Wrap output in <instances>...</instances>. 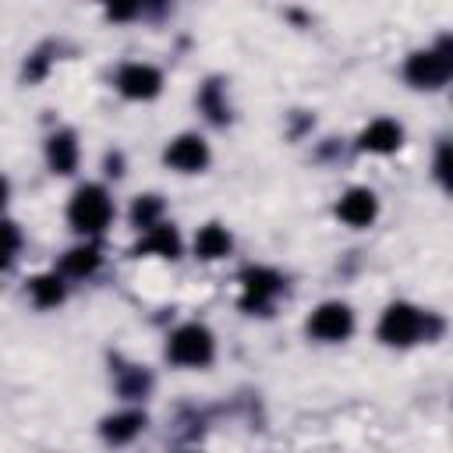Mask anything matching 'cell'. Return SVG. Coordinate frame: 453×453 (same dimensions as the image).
Wrapping results in <instances>:
<instances>
[{
  "label": "cell",
  "instance_id": "277c9868",
  "mask_svg": "<svg viewBox=\"0 0 453 453\" xmlns=\"http://www.w3.org/2000/svg\"><path fill=\"white\" fill-rule=\"evenodd\" d=\"M449 71H453V64H449V46L439 42V46H432V50L411 53V60H407V67H403V78H407L414 88H439V85L449 81Z\"/></svg>",
  "mask_w": 453,
  "mask_h": 453
},
{
  "label": "cell",
  "instance_id": "ba28073f",
  "mask_svg": "<svg viewBox=\"0 0 453 453\" xmlns=\"http://www.w3.org/2000/svg\"><path fill=\"white\" fill-rule=\"evenodd\" d=\"M159 88H163V74H159V67H152V64L131 60V64H124V67L117 71V92L127 96V99H142V103H145V99H156Z\"/></svg>",
  "mask_w": 453,
  "mask_h": 453
},
{
  "label": "cell",
  "instance_id": "52a82bcc",
  "mask_svg": "<svg viewBox=\"0 0 453 453\" xmlns=\"http://www.w3.org/2000/svg\"><path fill=\"white\" fill-rule=\"evenodd\" d=\"M163 159H166V166L177 170V173H202V170L209 166L212 152H209V142H205L202 134L184 131V134H177V138L163 149Z\"/></svg>",
  "mask_w": 453,
  "mask_h": 453
},
{
  "label": "cell",
  "instance_id": "8992f818",
  "mask_svg": "<svg viewBox=\"0 0 453 453\" xmlns=\"http://www.w3.org/2000/svg\"><path fill=\"white\" fill-rule=\"evenodd\" d=\"M280 294H283V276H280L276 269L248 265V269L241 273V308L262 311V308H269Z\"/></svg>",
  "mask_w": 453,
  "mask_h": 453
},
{
  "label": "cell",
  "instance_id": "5bb4252c",
  "mask_svg": "<svg viewBox=\"0 0 453 453\" xmlns=\"http://www.w3.org/2000/svg\"><path fill=\"white\" fill-rule=\"evenodd\" d=\"M142 428H145V414L142 411H120V414H110L103 421V439L113 442V446H124L134 435H142Z\"/></svg>",
  "mask_w": 453,
  "mask_h": 453
},
{
  "label": "cell",
  "instance_id": "8fae6325",
  "mask_svg": "<svg viewBox=\"0 0 453 453\" xmlns=\"http://www.w3.org/2000/svg\"><path fill=\"white\" fill-rule=\"evenodd\" d=\"M46 163H50V170L60 173V177L74 173V166H78V138H74L71 131L50 134V138H46Z\"/></svg>",
  "mask_w": 453,
  "mask_h": 453
},
{
  "label": "cell",
  "instance_id": "5b68a950",
  "mask_svg": "<svg viewBox=\"0 0 453 453\" xmlns=\"http://www.w3.org/2000/svg\"><path fill=\"white\" fill-rule=\"evenodd\" d=\"M304 329H308V336H315L322 343H340V340H347L354 333V311L343 301H322L308 315V326Z\"/></svg>",
  "mask_w": 453,
  "mask_h": 453
},
{
  "label": "cell",
  "instance_id": "7c38bea8",
  "mask_svg": "<svg viewBox=\"0 0 453 453\" xmlns=\"http://www.w3.org/2000/svg\"><path fill=\"white\" fill-rule=\"evenodd\" d=\"M134 255H159V258H177L180 255V237L170 223H159L152 230L142 234V241L134 244Z\"/></svg>",
  "mask_w": 453,
  "mask_h": 453
},
{
  "label": "cell",
  "instance_id": "9a60e30c",
  "mask_svg": "<svg viewBox=\"0 0 453 453\" xmlns=\"http://www.w3.org/2000/svg\"><path fill=\"white\" fill-rule=\"evenodd\" d=\"M28 294H32V301H35L39 308H57V304L64 301L67 287H64V276L53 269V273L32 276V280H28Z\"/></svg>",
  "mask_w": 453,
  "mask_h": 453
},
{
  "label": "cell",
  "instance_id": "30bf717a",
  "mask_svg": "<svg viewBox=\"0 0 453 453\" xmlns=\"http://www.w3.org/2000/svg\"><path fill=\"white\" fill-rule=\"evenodd\" d=\"M403 145V127L396 124V120H389V117H379V120H372L361 134H357V149L361 152H375V156H389V152H396Z\"/></svg>",
  "mask_w": 453,
  "mask_h": 453
},
{
  "label": "cell",
  "instance_id": "ac0fdd59",
  "mask_svg": "<svg viewBox=\"0 0 453 453\" xmlns=\"http://www.w3.org/2000/svg\"><path fill=\"white\" fill-rule=\"evenodd\" d=\"M18 244H21L18 226H14V223H0V273L11 265V258H14Z\"/></svg>",
  "mask_w": 453,
  "mask_h": 453
},
{
  "label": "cell",
  "instance_id": "e0dca14e",
  "mask_svg": "<svg viewBox=\"0 0 453 453\" xmlns=\"http://www.w3.org/2000/svg\"><path fill=\"white\" fill-rule=\"evenodd\" d=\"M159 216H163L159 195H138V198H134V205H131V223H134L142 234L152 230V226H159Z\"/></svg>",
  "mask_w": 453,
  "mask_h": 453
},
{
  "label": "cell",
  "instance_id": "6da1fadb",
  "mask_svg": "<svg viewBox=\"0 0 453 453\" xmlns=\"http://www.w3.org/2000/svg\"><path fill=\"white\" fill-rule=\"evenodd\" d=\"M110 219H113V202H110V195H106L103 184H81L71 195V202H67V223L78 234L96 237V234H103L110 226Z\"/></svg>",
  "mask_w": 453,
  "mask_h": 453
},
{
  "label": "cell",
  "instance_id": "4fadbf2b",
  "mask_svg": "<svg viewBox=\"0 0 453 453\" xmlns=\"http://www.w3.org/2000/svg\"><path fill=\"white\" fill-rule=\"evenodd\" d=\"M230 248H234V237H230L226 226H219V223L198 226V234H195V255L202 262H216V258L230 255Z\"/></svg>",
  "mask_w": 453,
  "mask_h": 453
},
{
  "label": "cell",
  "instance_id": "9c48e42d",
  "mask_svg": "<svg viewBox=\"0 0 453 453\" xmlns=\"http://www.w3.org/2000/svg\"><path fill=\"white\" fill-rule=\"evenodd\" d=\"M336 216H340L347 226H354V230L368 226V223L379 216V198H375V191H372V188H347V191L340 195V202H336Z\"/></svg>",
  "mask_w": 453,
  "mask_h": 453
},
{
  "label": "cell",
  "instance_id": "ffe728a7",
  "mask_svg": "<svg viewBox=\"0 0 453 453\" xmlns=\"http://www.w3.org/2000/svg\"><path fill=\"white\" fill-rule=\"evenodd\" d=\"M7 195H11V184H7V177L0 173V209H4V202H7Z\"/></svg>",
  "mask_w": 453,
  "mask_h": 453
},
{
  "label": "cell",
  "instance_id": "d6986e66",
  "mask_svg": "<svg viewBox=\"0 0 453 453\" xmlns=\"http://www.w3.org/2000/svg\"><path fill=\"white\" fill-rule=\"evenodd\" d=\"M435 173H439V177L446 180V145L439 149V163H435Z\"/></svg>",
  "mask_w": 453,
  "mask_h": 453
},
{
  "label": "cell",
  "instance_id": "7a4b0ae2",
  "mask_svg": "<svg viewBox=\"0 0 453 453\" xmlns=\"http://www.w3.org/2000/svg\"><path fill=\"white\" fill-rule=\"evenodd\" d=\"M166 357L177 368H205L216 357V340L202 322H184L166 340Z\"/></svg>",
  "mask_w": 453,
  "mask_h": 453
},
{
  "label": "cell",
  "instance_id": "3957f363",
  "mask_svg": "<svg viewBox=\"0 0 453 453\" xmlns=\"http://www.w3.org/2000/svg\"><path fill=\"white\" fill-rule=\"evenodd\" d=\"M379 340L389 347H411L418 340H428V311L407 301L389 304L379 319Z\"/></svg>",
  "mask_w": 453,
  "mask_h": 453
},
{
  "label": "cell",
  "instance_id": "2e32d148",
  "mask_svg": "<svg viewBox=\"0 0 453 453\" xmlns=\"http://www.w3.org/2000/svg\"><path fill=\"white\" fill-rule=\"evenodd\" d=\"M96 269H99V251H96V244H78V248H71V251L64 255V262H60V276H74V280L92 276Z\"/></svg>",
  "mask_w": 453,
  "mask_h": 453
}]
</instances>
